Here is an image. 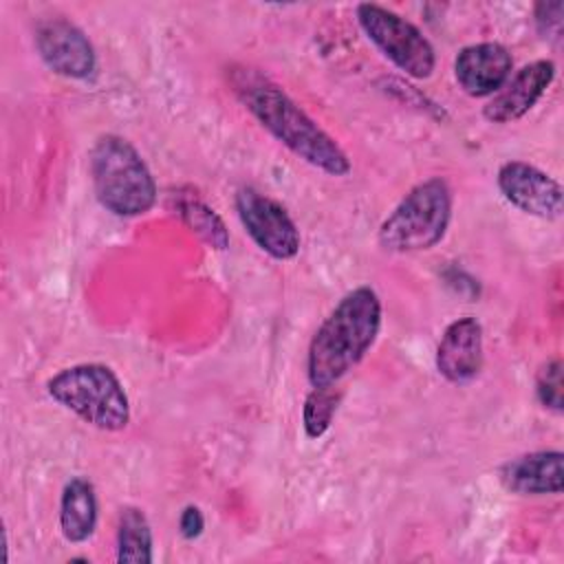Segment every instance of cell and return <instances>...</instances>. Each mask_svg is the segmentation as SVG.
<instances>
[{
  "instance_id": "6da1fadb",
  "label": "cell",
  "mask_w": 564,
  "mask_h": 564,
  "mask_svg": "<svg viewBox=\"0 0 564 564\" xmlns=\"http://www.w3.org/2000/svg\"><path fill=\"white\" fill-rule=\"evenodd\" d=\"M231 84L234 93L258 123L297 159L330 176H346L350 172V159L341 145L278 84L251 70H238Z\"/></svg>"
},
{
  "instance_id": "7a4b0ae2",
  "label": "cell",
  "mask_w": 564,
  "mask_h": 564,
  "mask_svg": "<svg viewBox=\"0 0 564 564\" xmlns=\"http://www.w3.org/2000/svg\"><path fill=\"white\" fill-rule=\"evenodd\" d=\"M381 300L375 289L361 284L348 291L315 330L306 375L311 386H335L370 350L381 328Z\"/></svg>"
},
{
  "instance_id": "3957f363",
  "label": "cell",
  "mask_w": 564,
  "mask_h": 564,
  "mask_svg": "<svg viewBox=\"0 0 564 564\" xmlns=\"http://www.w3.org/2000/svg\"><path fill=\"white\" fill-rule=\"evenodd\" d=\"M90 178L97 200L115 216H141L156 200V183L148 163L119 134H101L90 148Z\"/></svg>"
},
{
  "instance_id": "277c9868",
  "label": "cell",
  "mask_w": 564,
  "mask_h": 564,
  "mask_svg": "<svg viewBox=\"0 0 564 564\" xmlns=\"http://www.w3.org/2000/svg\"><path fill=\"white\" fill-rule=\"evenodd\" d=\"M48 394L84 423L119 432L130 423V401L123 383L104 364H77L59 370L46 383Z\"/></svg>"
},
{
  "instance_id": "5b68a950",
  "label": "cell",
  "mask_w": 564,
  "mask_h": 564,
  "mask_svg": "<svg viewBox=\"0 0 564 564\" xmlns=\"http://www.w3.org/2000/svg\"><path fill=\"white\" fill-rule=\"evenodd\" d=\"M452 218V189L432 176L414 185L379 227V242L388 251H423L443 240Z\"/></svg>"
},
{
  "instance_id": "8992f818",
  "label": "cell",
  "mask_w": 564,
  "mask_h": 564,
  "mask_svg": "<svg viewBox=\"0 0 564 564\" xmlns=\"http://www.w3.org/2000/svg\"><path fill=\"white\" fill-rule=\"evenodd\" d=\"M357 20L366 37L405 75L425 79L436 66V53L430 40L399 13L379 4H359Z\"/></svg>"
},
{
  "instance_id": "52a82bcc",
  "label": "cell",
  "mask_w": 564,
  "mask_h": 564,
  "mask_svg": "<svg viewBox=\"0 0 564 564\" xmlns=\"http://www.w3.org/2000/svg\"><path fill=\"white\" fill-rule=\"evenodd\" d=\"M236 212L251 240L275 260H291L300 251V229L275 198L240 187L236 192Z\"/></svg>"
},
{
  "instance_id": "ba28073f",
  "label": "cell",
  "mask_w": 564,
  "mask_h": 564,
  "mask_svg": "<svg viewBox=\"0 0 564 564\" xmlns=\"http://www.w3.org/2000/svg\"><path fill=\"white\" fill-rule=\"evenodd\" d=\"M35 48L53 73L70 79L90 77L97 64L95 48L86 33L62 15L37 22Z\"/></svg>"
},
{
  "instance_id": "9c48e42d",
  "label": "cell",
  "mask_w": 564,
  "mask_h": 564,
  "mask_svg": "<svg viewBox=\"0 0 564 564\" xmlns=\"http://www.w3.org/2000/svg\"><path fill=\"white\" fill-rule=\"evenodd\" d=\"M498 189L520 212L538 218L562 216V187L540 167L524 161H507L498 170Z\"/></svg>"
},
{
  "instance_id": "30bf717a",
  "label": "cell",
  "mask_w": 564,
  "mask_h": 564,
  "mask_svg": "<svg viewBox=\"0 0 564 564\" xmlns=\"http://www.w3.org/2000/svg\"><path fill=\"white\" fill-rule=\"evenodd\" d=\"M555 77V64L551 59H535L511 75L502 88L485 104L482 115L491 123H511L524 117L546 93Z\"/></svg>"
},
{
  "instance_id": "8fae6325",
  "label": "cell",
  "mask_w": 564,
  "mask_h": 564,
  "mask_svg": "<svg viewBox=\"0 0 564 564\" xmlns=\"http://www.w3.org/2000/svg\"><path fill=\"white\" fill-rule=\"evenodd\" d=\"M511 53L498 42H478L458 51L454 77L469 97H491L511 77Z\"/></svg>"
},
{
  "instance_id": "7c38bea8",
  "label": "cell",
  "mask_w": 564,
  "mask_h": 564,
  "mask_svg": "<svg viewBox=\"0 0 564 564\" xmlns=\"http://www.w3.org/2000/svg\"><path fill=\"white\" fill-rule=\"evenodd\" d=\"M436 370L452 383H467L482 370V326L463 315L447 324L436 346Z\"/></svg>"
},
{
  "instance_id": "4fadbf2b",
  "label": "cell",
  "mask_w": 564,
  "mask_h": 564,
  "mask_svg": "<svg viewBox=\"0 0 564 564\" xmlns=\"http://www.w3.org/2000/svg\"><path fill=\"white\" fill-rule=\"evenodd\" d=\"M562 460H564V454L560 449L522 454L507 460L500 467L498 478L502 487L511 494H520V496L560 494L564 485Z\"/></svg>"
},
{
  "instance_id": "5bb4252c",
  "label": "cell",
  "mask_w": 564,
  "mask_h": 564,
  "mask_svg": "<svg viewBox=\"0 0 564 564\" xmlns=\"http://www.w3.org/2000/svg\"><path fill=\"white\" fill-rule=\"evenodd\" d=\"M97 494L88 478L75 476L70 478L59 498V529L62 535L73 542H86L97 527Z\"/></svg>"
},
{
  "instance_id": "9a60e30c",
  "label": "cell",
  "mask_w": 564,
  "mask_h": 564,
  "mask_svg": "<svg viewBox=\"0 0 564 564\" xmlns=\"http://www.w3.org/2000/svg\"><path fill=\"white\" fill-rule=\"evenodd\" d=\"M117 562L150 564L152 562V529L139 507H123L117 522Z\"/></svg>"
},
{
  "instance_id": "2e32d148",
  "label": "cell",
  "mask_w": 564,
  "mask_h": 564,
  "mask_svg": "<svg viewBox=\"0 0 564 564\" xmlns=\"http://www.w3.org/2000/svg\"><path fill=\"white\" fill-rule=\"evenodd\" d=\"M178 214H181L183 223L209 247H214L218 251L229 247V231H227L223 218L200 198H196V196L181 198Z\"/></svg>"
},
{
  "instance_id": "e0dca14e",
  "label": "cell",
  "mask_w": 564,
  "mask_h": 564,
  "mask_svg": "<svg viewBox=\"0 0 564 564\" xmlns=\"http://www.w3.org/2000/svg\"><path fill=\"white\" fill-rule=\"evenodd\" d=\"M341 394L335 386H313V390L304 399L302 408V425L308 438H319L333 423Z\"/></svg>"
},
{
  "instance_id": "ac0fdd59",
  "label": "cell",
  "mask_w": 564,
  "mask_h": 564,
  "mask_svg": "<svg viewBox=\"0 0 564 564\" xmlns=\"http://www.w3.org/2000/svg\"><path fill=\"white\" fill-rule=\"evenodd\" d=\"M535 392L544 408L553 412H562L564 397H562V361L560 359H551L540 368L535 377Z\"/></svg>"
},
{
  "instance_id": "d6986e66",
  "label": "cell",
  "mask_w": 564,
  "mask_h": 564,
  "mask_svg": "<svg viewBox=\"0 0 564 564\" xmlns=\"http://www.w3.org/2000/svg\"><path fill=\"white\" fill-rule=\"evenodd\" d=\"M562 2H538L535 4V24L542 37L546 40H560L562 37Z\"/></svg>"
},
{
  "instance_id": "ffe728a7",
  "label": "cell",
  "mask_w": 564,
  "mask_h": 564,
  "mask_svg": "<svg viewBox=\"0 0 564 564\" xmlns=\"http://www.w3.org/2000/svg\"><path fill=\"white\" fill-rule=\"evenodd\" d=\"M205 529V518L200 513L198 507L194 505H187L183 511H181V518H178V531L185 540H194L203 533Z\"/></svg>"
}]
</instances>
